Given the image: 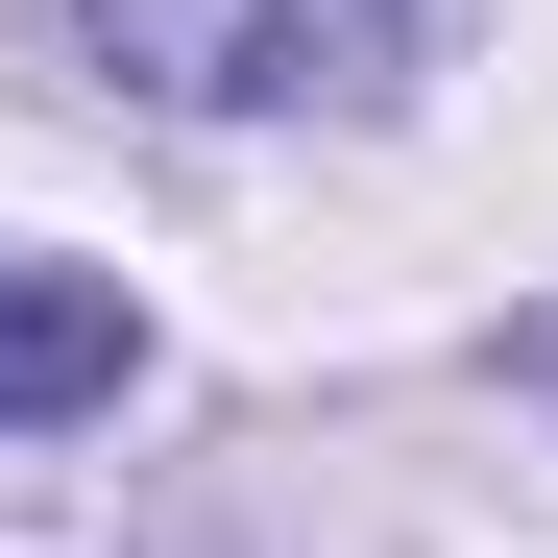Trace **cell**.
<instances>
[{
	"mask_svg": "<svg viewBox=\"0 0 558 558\" xmlns=\"http://www.w3.org/2000/svg\"><path fill=\"white\" fill-rule=\"evenodd\" d=\"M146 98H364V73H413L437 0H73Z\"/></svg>",
	"mask_w": 558,
	"mask_h": 558,
	"instance_id": "cell-1",
	"label": "cell"
},
{
	"mask_svg": "<svg viewBox=\"0 0 558 558\" xmlns=\"http://www.w3.org/2000/svg\"><path fill=\"white\" fill-rule=\"evenodd\" d=\"M122 364H146V316L98 292V267H25V243H0V437H49V413H98Z\"/></svg>",
	"mask_w": 558,
	"mask_h": 558,
	"instance_id": "cell-2",
	"label": "cell"
}]
</instances>
